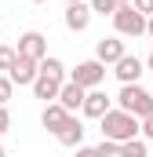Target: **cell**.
<instances>
[{
  "label": "cell",
  "instance_id": "22",
  "mask_svg": "<svg viewBox=\"0 0 153 157\" xmlns=\"http://www.w3.org/2000/svg\"><path fill=\"white\" fill-rule=\"evenodd\" d=\"M146 37L153 40V15H150V18H146Z\"/></svg>",
  "mask_w": 153,
  "mask_h": 157
},
{
  "label": "cell",
  "instance_id": "5",
  "mask_svg": "<svg viewBox=\"0 0 153 157\" xmlns=\"http://www.w3.org/2000/svg\"><path fill=\"white\" fill-rule=\"evenodd\" d=\"M113 73H117V80H120V84H135V80L146 73V62L124 51V55H120V59L113 62Z\"/></svg>",
  "mask_w": 153,
  "mask_h": 157
},
{
  "label": "cell",
  "instance_id": "26",
  "mask_svg": "<svg viewBox=\"0 0 153 157\" xmlns=\"http://www.w3.org/2000/svg\"><path fill=\"white\" fill-rule=\"evenodd\" d=\"M0 157H4V146H0Z\"/></svg>",
  "mask_w": 153,
  "mask_h": 157
},
{
  "label": "cell",
  "instance_id": "18",
  "mask_svg": "<svg viewBox=\"0 0 153 157\" xmlns=\"http://www.w3.org/2000/svg\"><path fill=\"white\" fill-rule=\"evenodd\" d=\"M117 7H120V0H91V11L95 15H113Z\"/></svg>",
  "mask_w": 153,
  "mask_h": 157
},
{
  "label": "cell",
  "instance_id": "25",
  "mask_svg": "<svg viewBox=\"0 0 153 157\" xmlns=\"http://www.w3.org/2000/svg\"><path fill=\"white\" fill-rule=\"evenodd\" d=\"M120 4H131V0H120Z\"/></svg>",
  "mask_w": 153,
  "mask_h": 157
},
{
  "label": "cell",
  "instance_id": "10",
  "mask_svg": "<svg viewBox=\"0 0 153 157\" xmlns=\"http://www.w3.org/2000/svg\"><path fill=\"white\" fill-rule=\"evenodd\" d=\"M88 22H91V4L76 0V4H69V7H66V29L84 33V29H88Z\"/></svg>",
  "mask_w": 153,
  "mask_h": 157
},
{
  "label": "cell",
  "instance_id": "14",
  "mask_svg": "<svg viewBox=\"0 0 153 157\" xmlns=\"http://www.w3.org/2000/svg\"><path fill=\"white\" fill-rule=\"evenodd\" d=\"M120 55H124V40H120V37H102L99 48H95V59H102L106 66H113Z\"/></svg>",
  "mask_w": 153,
  "mask_h": 157
},
{
  "label": "cell",
  "instance_id": "21",
  "mask_svg": "<svg viewBox=\"0 0 153 157\" xmlns=\"http://www.w3.org/2000/svg\"><path fill=\"white\" fill-rule=\"evenodd\" d=\"M142 135L153 139V113H150V117H142Z\"/></svg>",
  "mask_w": 153,
  "mask_h": 157
},
{
  "label": "cell",
  "instance_id": "11",
  "mask_svg": "<svg viewBox=\"0 0 153 157\" xmlns=\"http://www.w3.org/2000/svg\"><path fill=\"white\" fill-rule=\"evenodd\" d=\"M55 139H58L62 146H76V150H80V146H84V124H80L73 113H69V121H66V124L55 132Z\"/></svg>",
  "mask_w": 153,
  "mask_h": 157
},
{
  "label": "cell",
  "instance_id": "13",
  "mask_svg": "<svg viewBox=\"0 0 153 157\" xmlns=\"http://www.w3.org/2000/svg\"><path fill=\"white\" fill-rule=\"evenodd\" d=\"M62 84H66V80H58V77H47V73H37V80H33L29 88H33V95H37V99L51 102V99H58Z\"/></svg>",
  "mask_w": 153,
  "mask_h": 157
},
{
  "label": "cell",
  "instance_id": "15",
  "mask_svg": "<svg viewBox=\"0 0 153 157\" xmlns=\"http://www.w3.org/2000/svg\"><path fill=\"white\" fill-rule=\"evenodd\" d=\"M40 73H47V77H58V80H66V66H62V59H40Z\"/></svg>",
  "mask_w": 153,
  "mask_h": 157
},
{
  "label": "cell",
  "instance_id": "19",
  "mask_svg": "<svg viewBox=\"0 0 153 157\" xmlns=\"http://www.w3.org/2000/svg\"><path fill=\"white\" fill-rule=\"evenodd\" d=\"M15 95V80H11V73H0V102H7Z\"/></svg>",
  "mask_w": 153,
  "mask_h": 157
},
{
  "label": "cell",
  "instance_id": "3",
  "mask_svg": "<svg viewBox=\"0 0 153 157\" xmlns=\"http://www.w3.org/2000/svg\"><path fill=\"white\" fill-rule=\"evenodd\" d=\"M146 18H150V15H142L135 4H120V7L113 11L117 33H120V37H131V40H135V37H146Z\"/></svg>",
  "mask_w": 153,
  "mask_h": 157
},
{
  "label": "cell",
  "instance_id": "24",
  "mask_svg": "<svg viewBox=\"0 0 153 157\" xmlns=\"http://www.w3.org/2000/svg\"><path fill=\"white\" fill-rule=\"evenodd\" d=\"M33 4H51V0H33Z\"/></svg>",
  "mask_w": 153,
  "mask_h": 157
},
{
  "label": "cell",
  "instance_id": "6",
  "mask_svg": "<svg viewBox=\"0 0 153 157\" xmlns=\"http://www.w3.org/2000/svg\"><path fill=\"white\" fill-rule=\"evenodd\" d=\"M7 73H11V80H15L18 88H26V84H33V80H37V73H40V59L18 55V59H15V66H11Z\"/></svg>",
  "mask_w": 153,
  "mask_h": 157
},
{
  "label": "cell",
  "instance_id": "2",
  "mask_svg": "<svg viewBox=\"0 0 153 157\" xmlns=\"http://www.w3.org/2000/svg\"><path fill=\"white\" fill-rule=\"evenodd\" d=\"M117 106H124L128 113H135V117L142 121V117L153 113V91L139 88V80H135V84H124L120 95H117Z\"/></svg>",
  "mask_w": 153,
  "mask_h": 157
},
{
  "label": "cell",
  "instance_id": "9",
  "mask_svg": "<svg viewBox=\"0 0 153 157\" xmlns=\"http://www.w3.org/2000/svg\"><path fill=\"white\" fill-rule=\"evenodd\" d=\"M18 55H29V59H44V55H47V37H44V33H37V29L22 33V37H18Z\"/></svg>",
  "mask_w": 153,
  "mask_h": 157
},
{
  "label": "cell",
  "instance_id": "28",
  "mask_svg": "<svg viewBox=\"0 0 153 157\" xmlns=\"http://www.w3.org/2000/svg\"><path fill=\"white\" fill-rule=\"evenodd\" d=\"M69 4H76V0H69Z\"/></svg>",
  "mask_w": 153,
  "mask_h": 157
},
{
  "label": "cell",
  "instance_id": "17",
  "mask_svg": "<svg viewBox=\"0 0 153 157\" xmlns=\"http://www.w3.org/2000/svg\"><path fill=\"white\" fill-rule=\"evenodd\" d=\"M15 59H18V48H7V44H0V73H7V70L15 66Z\"/></svg>",
  "mask_w": 153,
  "mask_h": 157
},
{
  "label": "cell",
  "instance_id": "16",
  "mask_svg": "<svg viewBox=\"0 0 153 157\" xmlns=\"http://www.w3.org/2000/svg\"><path fill=\"white\" fill-rule=\"evenodd\" d=\"M146 150H150V146H146L142 139H124V143H120V154L124 157H146Z\"/></svg>",
  "mask_w": 153,
  "mask_h": 157
},
{
  "label": "cell",
  "instance_id": "4",
  "mask_svg": "<svg viewBox=\"0 0 153 157\" xmlns=\"http://www.w3.org/2000/svg\"><path fill=\"white\" fill-rule=\"evenodd\" d=\"M69 77L76 80V84H84V88H99L102 80H106V62L102 59H88V62H80Z\"/></svg>",
  "mask_w": 153,
  "mask_h": 157
},
{
  "label": "cell",
  "instance_id": "23",
  "mask_svg": "<svg viewBox=\"0 0 153 157\" xmlns=\"http://www.w3.org/2000/svg\"><path fill=\"white\" fill-rule=\"evenodd\" d=\"M146 70H150V73H153V51H150V59H146Z\"/></svg>",
  "mask_w": 153,
  "mask_h": 157
},
{
  "label": "cell",
  "instance_id": "1",
  "mask_svg": "<svg viewBox=\"0 0 153 157\" xmlns=\"http://www.w3.org/2000/svg\"><path fill=\"white\" fill-rule=\"evenodd\" d=\"M142 132V121L135 117V113H128L124 106H110L106 113H102V135H110V139H117V143H124V139H135Z\"/></svg>",
  "mask_w": 153,
  "mask_h": 157
},
{
  "label": "cell",
  "instance_id": "12",
  "mask_svg": "<svg viewBox=\"0 0 153 157\" xmlns=\"http://www.w3.org/2000/svg\"><path fill=\"white\" fill-rule=\"evenodd\" d=\"M84 95H88V88H84V84H76L73 77L66 80V84H62V91H58V102H62V106H66V110H80V106H84Z\"/></svg>",
  "mask_w": 153,
  "mask_h": 157
},
{
  "label": "cell",
  "instance_id": "27",
  "mask_svg": "<svg viewBox=\"0 0 153 157\" xmlns=\"http://www.w3.org/2000/svg\"><path fill=\"white\" fill-rule=\"evenodd\" d=\"M0 135H4V128H0Z\"/></svg>",
  "mask_w": 153,
  "mask_h": 157
},
{
  "label": "cell",
  "instance_id": "8",
  "mask_svg": "<svg viewBox=\"0 0 153 157\" xmlns=\"http://www.w3.org/2000/svg\"><path fill=\"white\" fill-rule=\"evenodd\" d=\"M69 113H73V110H66V106H62L58 99H51V102L44 106V113H40V124H44V128H47V132L55 135V132H58V128H62V124L69 121Z\"/></svg>",
  "mask_w": 153,
  "mask_h": 157
},
{
  "label": "cell",
  "instance_id": "20",
  "mask_svg": "<svg viewBox=\"0 0 153 157\" xmlns=\"http://www.w3.org/2000/svg\"><path fill=\"white\" fill-rule=\"evenodd\" d=\"M131 4H135L142 15H153V0H131Z\"/></svg>",
  "mask_w": 153,
  "mask_h": 157
},
{
  "label": "cell",
  "instance_id": "7",
  "mask_svg": "<svg viewBox=\"0 0 153 157\" xmlns=\"http://www.w3.org/2000/svg\"><path fill=\"white\" fill-rule=\"evenodd\" d=\"M110 95L102 91V88H88V95H84V106H80V113L84 117H95V121H102V113L110 110Z\"/></svg>",
  "mask_w": 153,
  "mask_h": 157
}]
</instances>
